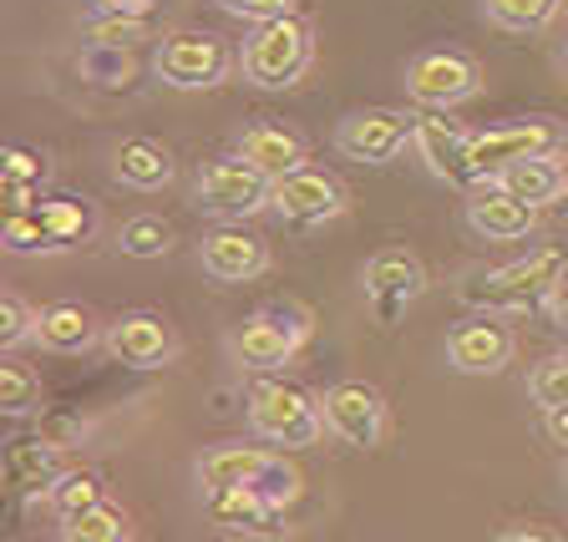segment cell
<instances>
[{
  "instance_id": "1",
  "label": "cell",
  "mask_w": 568,
  "mask_h": 542,
  "mask_svg": "<svg viewBox=\"0 0 568 542\" xmlns=\"http://www.w3.org/2000/svg\"><path fill=\"white\" fill-rule=\"evenodd\" d=\"M568 279V254L564 248H538L528 259H513L493 274H477L457 289L462 305H473L477 315H518V309H538L558 284Z\"/></svg>"
},
{
  "instance_id": "2",
  "label": "cell",
  "mask_w": 568,
  "mask_h": 542,
  "mask_svg": "<svg viewBox=\"0 0 568 542\" xmlns=\"http://www.w3.org/2000/svg\"><path fill=\"white\" fill-rule=\"evenodd\" d=\"M248 426H254L264 441H274V447L305 451V447H315L320 431H325V406H320L310 390H300L295 380L264 376L248 386Z\"/></svg>"
},
{
  "instance_id": "3",
  "label": "cell",
  "mask_w": 568,
  "mask_h": 542,
  "mask_svg": "<svg viewBox=\"0 0 568 542\" xmlns=\"http://www.w3.org/2000/svg\"><path fill=\"white\" fill-rule=\"evenodd\" d=\"M310 57H315V35H310V25L300 21V16H280V21L254 25L244 51H239L244 76L254 86H270V92L295 86L310 71Z\"/></svg>"
},
{
  "instance_id": "4",
  "label": "cell",
  "mask_w": 568,
  "mask_h": 542,
  "mask_svg": "<svg viewBox=\"0 0 568 542\" xmlns=\"http://www.w3.org/2000/svg\"><path fill=\"white\" fill-rule=\"evenodd\" d=\"M564 147V132L548 117H528V122H508V127H487L473 132V147H467V167H473V183H497L508 167L528 163V157H548Z\"/></svg>"
},
{
  "instance_id": "5",
  "label": "cell",
  "mask_w": 568,
  "mask_h": 542,
  "mask_svg": "<svg viewBox=\"0 0 568 542\" xmlns=\"http://www.w3.org/2000/svg\"><path fill=\"white\" fill-rule=\"evenodd\" d=\"M193 193H199V208L213 213V218H248V213H260L264 203H270L274 183L260 173L254 163H244V157H213V163L199 167V177H193Z\"/></svg>"
},
{
  "instance_id": "6",
  "label": "cell",
  "mask_w": 568,
  "mask_h": 542,
  "mask_svg": "<svg viewBox=\"0 0 568 542\" xmlns=\"http://www.w3.org/2000/svg\"><path fill=\"white\" fill-rule=\"evenodd\" d=\"M234 67V51L209 31H178L163 35L158 47V76L178 92H203V86H219Z\"/></svg>"
},
{
  "instance_id": "7",
  "label": "cell",
  "mask_w": 568,
  "mask_h": 542,
  "mask_svg": "<svg viewBox=\"0 0 568 542\" xmlns=\"http://www.w3.org/2000/svg\"><path fill=\"white\" fill-rule=\"evenodd\" d=\"M412 142H416V117L390 112V106L351 112V117L335 127V147H341L351 163H396Z\"/></svg>"
},
{
  "instance_id": "8",
  "label": "cell",
  "mask_w": 568,
  "mask_h": 542,
  "mask_svg": "<svg viewBox=\"0 0 568 542\" xmlns=\"http://www.w3.org/2000/svg\"><path fill=\"white\" fill-rule=\"evenodd\" d=\"M270 208L280 213L284 224L315 228V224H331V218H341V208H345V188L335 183L331 173H320V167H295V173L274 177Z\"/></svg>"
},
{
  "instance_id": "9",
  "label": "cell",
  "mask_w": 568,
  "mask_h": 542,
  "mask_svg": "<svg viewBox=\"0 0 568 542\" xmlns=\"http://www.w3.org/2000/svg\"><path fill=\"white\" fill-rule=\"evenodd\" d=\"M477 86H483V71L462 51H422L406 67V92L422 106H457L467 96H477Z\"/></svg>"
},
{
  "instance_id": "10",
  "label": "cell",
  "mask_w": 568,
  "mask_h": 542,
  "mask_svg": "<svg viewBox=\"0 0 568 542\" xmlns=\"http://www.w3.org/2000/svg\"><path fill=\"white\" fill-rule=\"evenodd\" d=\"M320 406H325V426L355 451H371L381 441V431H386V401L366 380H341V386L325 390Z\"/></svg>"
},
{
  "instance_id": "11",
  "label": "cell",
  "mask_w": 568,
  "mask_h": 542,
  "mask_svg": "<svg viewBox=\"0 0 568 542\" xmlns=\"http://www.w3.org/2000/svg\"><path fill=\"white\" fill-rule=\"evenodd\" d=\"M513 350L518 340L508 325H497V315H473L447 335V360L462 376H497L513 360Z\"/></svg>"
},
{
  "instance_id": "12",
  "label": "cell",
  "mask_w": 568,
  "mask_h": 542,
  "mask_svg": "<svg viewBox=\"0 0 568 542\" xmlns=\"http://www.w3.org/2000/svg\"><path fill=\"white\" fill-rule=\"evenodd\" d=\"M106 350L118 355L122 366L132 370H158L168 366L178 355V335L173 325H168L163 315H148V309H138V315H122L112 330H106Z\"/></svg>"
},
{
  "instance_id": "13",
  "label": "cell",
  "mask_w": 568,
  "mask_h": 542,
  "mask_svg": "<svg viewBox=\"0 0 568 542\" xmlns=\"http://www.w3.org/2000/svg\"><path fill=\"white\" fill-rule=\"evenodd\" d=\"M199 259L219 284H244L270 269V248H264L260 234H248V228H239V224H224V228H213V234H203Z\"/></svg>"
},
{
  "instance_id": "14",
  "label": "cell",
  "mask_w": 568,
  "mask_h": 542,
  "mask_svg": "<svg viewBox=\"0 0 568 542\" xmlns=\"http://www.w3.org/2000/svg\"><path fill=\"white\" fill-rule=\"evenodd\" d=\"M467 224L477 228L493 244H513V238H528L538 224V208L523 198H513L503 183H477L473 198H467Z\"/></svg>"
},
{
  "instance_id": "15",
  "label": "cell",
  "mask_w": 568,
  "mask_h": 542,
  "mask_svg": "<svg viewBox=\"0 0 568 542\" xmlns=\"http://www.w3.org/2000/svg\"><path fill=\"white\" fill-rule=\"evenodd\" d=\"M361 284H366L371 305L390 319L406 299H416L426 289V269H422V259H412V254H402V248H386V254H376V259L366 264Z\"/></svg>"
},
{
  "instance_id": "16",
  "label": "cell",
  "mask_w": 568,
  "mask_h": 542,
  "mask_svg": "<svg viewBox=\"0 0 568 542\" xmlns=\"http://www.w3.org/2000/svg\"><path fill=\"white\" fill-rule=\"evenodd\" d=\"M416 153H422L426 173L432 177H447V183H462V188H477L473 183V167H467V147H473V132L452 127L442 117H416Z\"/></svg>"
},
{
  "instance_id": "17",
  "label": "cell",
  "mask_w": 568,
  "mask_h": 542,
  "mask_svg": "<svg viewBox=\"0 0 568 542\" xmlns=\"http://www.w3.org/2000/svg\"><path fill=\"white\" fill-rule=\"evenodd\" d=\"M234 153L244 157V163H254L274 183V177L305 167V137H300L295 127H280V122H254V127L239 132Z\"/></svg>"
},
{
  "instance_id": "18",
  "label": "cell",
  "mask_w": 568,
  "mask_h": 542,
  "mask_svg": "<svg viewBox=\"0 0 568 542\" xmlns=\"http://www.w3.org/2000/svg\"><path fill=\"white\" fill-rule=\"evenodd\" d=\"M295 345H300V325L290 330V325H280V319H270V315L244 319V325L229 335L234 360H239V366H248V370H280V366H290Z\"/></svg>"
},
{
  "instance_id": "19",
  "label": "cell",
  "mask_w": 568,
  "mask_h": 542,
  "mask_svg": "<svg viewBox=\"0 0 568 542\" xmlns=\"http://www.w3.org/2000/svg\"><path fill=\"white\" fill-rule=\"evenodd\" d=\"M203 508L219 528H248V532H274V508L270 497H260L254 487H224V492H203Z\"/></svg>"
},
{
  "instance_id": "20",
  "label": "cell",
  "mask_w": 568,
  "mask_h": 542,
  "mask_svg": "<svg viewBox=\"0 0 568 542\" xmlns=\"http://www.w3.org/2000/svg\"><path fill=\"white\" fill-rule=\"evenodd\" d=\"M270 467V451L260 447H213L199 457L203 492H224V487H254V477Z\"/></svg>"
},
{
  "instance_id": "21",
  "label": "cell",
  "mask_w": 568,
  "mask_h": 542,
  "mask_svg": "<svg viewBox=\"0 0 568 542\" xmlns=\"http://www.w3.org/2000/svg\"><path fill=\"white\" fill-rule=\"evenodd\" d=\"M503 188L513 193V198H523V203H554V198H564L568 193V177H564V163H558V153H548V157H528V163H518V167H508V173L497 177Z\"/></svg>"
},
{
  "instance_id": "22",
  "label": "cell",
  "mask_w": 568,
  "mask_h": 542,
  "mask_svg": "<svg viewBox=\"0 0 568 542\" xmlns=\"http://www.w3.org/2000/svg\"><path fill=\"white\" fill-rule=\"evenodd\" d=\"M112 167H118V177L128 183V188L153 193V188H163L168 177H173V153L158 147V142H148V137H132V142H122L118 147Z\"/></svg>"
},
{
  "instance_id": "23",
  "label": "cell",
  "mask_w": 568,
  "mask_h": 542,
  "mask_svg": "<svg viewBox=\"0 0 568 542\" xmlns=\"http://www.w3.org/2000/svg\"><path fill=\"white\" fill-rule=\"evenodd\" d=\"M36 340L51 345V350H61V355H71V350H87V345L97 340V325L82 305H51V309H41Z\"/></svg>"
},
{
  "instance_id": "24",
  "label": "cell",
  "mask_w": 568,
  "mask_h": 542,
  "mask_svg": "<svg viewBox=\"0 0 568 542\" xmlns=\"http://www.w3.org/2000/svg\"><path fill=\"white\" fill-rule=\"evenodd\" d=\"M128 512L112 508V502H97L77 518H61V542H128Z\"/></svg>"
},
{
  "instance_id": "25",
  "label": "cell",
  "mask_w": 568,
  "mask_h": 542,
  "mask_svg": "<svg viewBox=\"0 0 568 542\" xmlns=\"http://www.w3.org/2000/svg\"><path fill=\"white\" fill-rule=\"evenodd\" d=\"M0 244L11 248V254H51V248H61V238L47 228V218H41V213L26 208V213H11V218H6Z\"/></svg>"
},
{
  "instance_id": "26",
  "label": "cell",
  "mask_w": 568,
  "mask_h": 542,
  "mask_svg": "<svg viewBox=\"0 0 568 542\" xmlns=\"http://www.w3.org/2000/svg\"><path fill=\"white\" fill-rule=\"evenodd\" d=\"M483 6H487V16H493L497 25H508V31H544L564 0H483Z\"/></svg>"
},
{
  "instance_id": "27",
  "label": "cell",
  "mask_w": 568,
  "mask_h": 542,
  "mask_svg": "<svg viewBox=\"0 0 568 542\" xmlns=\"http://www.w3.org/2000/svg\"><path fill=\"white\" fill-rule=\"evenodd\" d=\"M51 502H57L61 518H77V512L97 508V502H106V482L97 472H67L57 487H51Z\"/></svg>"
},
{
  "instance_id": "28",
  "label": "cell",
  "mask_w": 568,
  "mask_h": 542,
  "mask_svg": "<svg viewBox=\"0 0 568 542\" xmlns=\"http://www.w3.org/2000/svg\"><path fill=\"white\" fill-rule=\"evenodd\" d=\"M168 244H173V228L163 218H153V213L122 224V254H132V259H163Z\"/></svg>"
},
{
  "instance_id": "29",
  "label": "cell",
  "mask_w": 568,
  "mask_h": 542,
  "mask_svg": "<svg viewBox=\"0 0 568 542\" xmlns=\"http://www.w3.org/2000/svg\"><path fill=\"white\" fill-rule=\"evenodd\" d=\"M41 218H47V228L61 238V248H71V244H82L87 234H92V208L87 203H77V198H57V203H41Z\"/></svg>"
},
{
  "instance_id": "30",
  "label": "cell",
  "mask_w": 568,
  "mask_h": 542,
  "mask_svg": "<svg viewBox=\"0 0 568 542\" xmlns=\"http://www.w3.org/2000/svg\"><path fill=\"white\" fill-rule=\"evenodd\" d=\"M67 472H57V457L41 451V441H21L11 451V482L16 487H57Z\"/></svg>"
},
{
  "instance_id": "31",
  "label": "cell",
  "mask_w": 568,
  "mask_h": 542,
  "mask_svg": "<svg viewBox=\"0 0 568 542\" xmlns=\"http://www.w3.org/2000/svg\"><path fill=\"white\" fill-rule=\"evenodd\" d=\"M0 406L11 416H26L41 406V376H36L31 366H16V360H6L0 366Z\"/></svg>"
},
{
  "instance_id": "32",
  "label": "cell",
  "mask_w": 568,
  "mask_h": 542,
  "mask_svg": "<svg viewBox=\"0 0 568 542\" xmlns=\"http://www.w3.org/2000/svg\"><path fill=\"white\" fill-rule=\"evenodd\" d=\"M528 396L544 406V411H554V406L568 401V350L564 355H548V360H538V366H532Z\"/></svg>"
},
{
  "instance_id": "33",
  "label": "cell",
  "mask_w": 568,
  "mask_h": 542,
  "mask_svg": "<svg viewBox=\"0 0 568 542\" xmlns=\"http://www.w3.org/2000/svg\"><path fill=\"white\" fill-rule=\"evenodd\" d=\"M142 35H148L142 16H97V21L87 25V41H92V47H106V51H132Z\"/></svg>"
},
{
  "instance_id": "34",
  "label": "cell",
  "mask_w": 568,
  "mask_h": 542,
  "mask_svg": "<svg viewBox=\"0 0 568 542\" xmlns=\"http://www.w3.org/2000/svg\"><path fill=\"white\" fill-rule=\"evenodd\" d=\"M36 325H41V315H31V309H26L16 295L0 299V350H16V345H26L36 335Z\"/></svg>"
},
{
  "instance_id": "35",
  "label": "cell",
  "mask_w": 568,
  "mask_h": 542,
  "mask_svg": "<svg viewBox=\"0 0 568 542\" xmlns=\"http://www.w3.org/2000/svg\"><path fill=\"white\" fill-rule=\"evenodd\" d=\"M47 157L31 153V147H6V157H0V177L6 183H21V188H36V183H47Z\"/></svg>"
},
{
  "instance_id": "36",
  "label": "cell",
  "mask_w": 568,
  "mask_h": 542,
  "mask_svg": "<svg viewBox=\"0 0 568 542\" xmlns=\"http://www.w3.org/2000/svg\"><path fill=\"white\" fill-rule=\"evenodd\" d=\"M254 492L270 497L274 508H284V502H295V497H300V477L290 472V467H284L280 457H270V467H264V472L254 477Z\"/></svg>"
},
{
  "instance_id": "37",
  "label": "cell",
  "mask_w": 568,
  "mask_h": 542,
  "mask_svg": "<svg viewBox=\"0 0 568 542\" xmlns=\"http://www.w3.org/2000/svg\"><path fill=\"white\" fill-rule=\"evenodd\" d=\"M229 16H239V21H280V16H295V0H219Z\"/></svg>"
},
{
  "instance_id": "38",
  "label": "cell",
  "mask_w": 568,
  "mask_h": 542,
  "mask_svg": "<svg viewBox=\"0 0 568 542\" xmlns=\"http://www.w3.org/2000/svg\"><path fill=\"white\" fill-rule=\"evenodd\" d=\"M153 0H97V16H148Z\"/></svg>"
},
{
  "instance_id": "39",
  "label": "cell",
  "mask_w": 568,
  "mask_h": 542,
  "mask_svg": "<svg viewBox=\"0 0 568 542\" xmlns=\"http://www.w3.org/2000/svg\"><path fill=\"white\" fill-rule=\"evenodd\" d=\"M497 542H564V538L548 528H508V532H497Z\"/></svg>"
},
{
  "instance_id": "40",
  "label": "cell",
  "mask_w": 568,
  "mask_h": 542,
  "mask_svg": "<svg viewBox=\"0 0 568 542\" xmlns=\"http://www.w3.org/2000/svg\"><path fill=\"white\" fill-rule=\"evenodd\" d=\"M548 437H554L558 447H568V401L548 411Z\"/></svg>"
},
{
  "instance_id": "41",
  "label": "cell",
  "mask_w": 568,
  "mask_h": 542,
  "mask_svg": "<svg viewBox=\"0 0 568 542\" xmlns=\"http://www.w3.org/2000/svg\"><path fill=\"white\" fill-rule=\"evenodd\" d=\"M548 309H554V319H558V330H568V279L558 284L554 295H548Z\"/></svg>"
},
{
  "instance_id": "42",
  "label": "cell",
  "mask_w": 568,
  "mask_h": 542,
  "mask_svg": "<svg viewBox=\"0 0 568 542\" xmlns=\"http://www.w3.org/2000/svg\"><path fill=\"white\" fill-rule=\"evenodd\" d=\"M558 163H564V177H568V142H564V147H558Z\"/></svg>"
},
{
  "instance_id": "43",
  "label": "cell",
  "mask_w": 568,
  "mask_h": 542,
  "mask_svg": "<svg viewBox=\"0 0 568 542\" xmlns=\"http://www.w3.org/2000/svg\"><path fill=\"white\" fill-rule=\"evenodd\" d=\"M564 61H568V51H564Z\"/></svg>"
},
{
  "instance_id": "44",
  "label": "cell",
  "mask_w": 568,
  "mask_h": 542,
  "mask_svg": "<svg viewBox=\"0 0 568 542\" xmlns=\"http://www.w3.org/2000/svg\"><path fill=\"white\" fill-rule=\"evenodd\" d=\"M564 477H568V467H564Z\"/></svg>"
}]
</instances>
